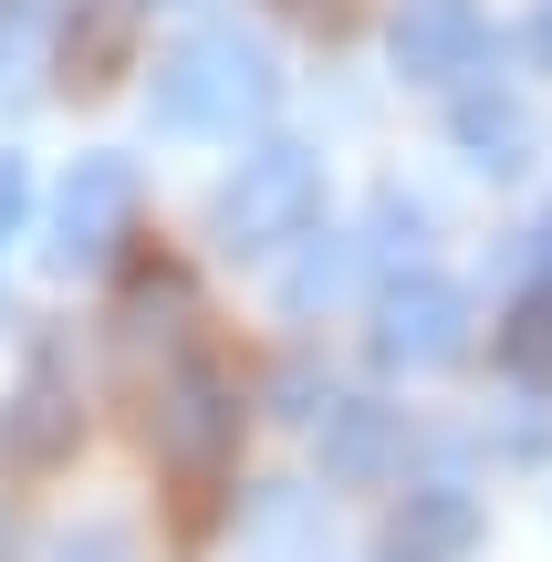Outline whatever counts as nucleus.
<instances>
[{"label":"nucleus","instance_id":"nucleus-1","mask_svg":"<svg viewBox=\"0 0 552 562\" xmlns=\"http://www.w3.org/2000/svg\"><path fill=\"white\" fill-rule=\"evenodd\" d=\"M313 209H324V157H313V146H292V136H271V146H250V157L229 167V188H219V209H209V229H219L229 261H261V250L303 240Z\"/></svg>","mask_w":552,"mask_h":562},{"label":"nucleus","instance_id":"nucleus-2","mask_svg":"<svg viewBox=\"0 0 552 562\" xmlns=\"http://www.w3.org/2000/svg\"><path fill=\"white\" fill-rule=\"evenodd\" d=\"M271 104V63L250 53L240 32H188L178 53L157 63V94H146V115L167 125V136H209V125H240Z\"/></svg>","mask_w":552,"mask_h":562},{"label":"nucleus","instance_id":"nucleus-3","mask_svg":"<svg viewBox=\"0 0 552 562\" xmlns=\"http://www.w3.org/2000/svg\"><path fill=\"white\" fill-rule=\"evenodd\" d=\"M146 438H157V459L178 469V480H219V469L240 459V385H229L219 364H178V375L157 385Z\"/></svg>","mask_w":552,"mask_h":562},{"label":"nucleus","instance_id":"nucleus-4","mask_svg":"<svg viewBox=\"0 0 552 562\" xmlns=\"http://www.w3.org/2000/svg\"><path fill=\"white\" fill-rule=\"evenodd\" d=\"M125 220H136V167L125 157H74V178H63L53 199V271H104L125 250Z\"/></svg>","mask_w":552,"mask_h":562},{"label":"nucleus","instance_id":"nucleus-5","mask_svg":"<svg viewBox=\"0 0 552 562\" xmlns=\"http://www.w3.org/2000/svg\"><path fill=\"white\" fill-rule=\"evenodd\" d=\"M459 344H470V292H459V281H438V271L386 281V302H375V364L428 375V364H449Z\"/></svg>","mask_w":552,"mask_h":562},{"label":"nucleus","instance_id":"nucleus-6","mask_svg":"<svg viewBox=\"0 0 552 562\" xmlns=\"http://www.w3.org/2000/svg\"><path fill=\"white\" fill-rule=\"evenodd\" d=\"M386 53H396V74L449 83V74H470V63L491 53V21H480V0H407V11L386 21Z\"/></svg>","mask_w":552,"mask_h":562},{"label":"nucleus","instance_id":"nucleus-7","mask_svg":"<svg viewBox=\"0 0 552 562\" xmlns=\"http://www.w3.org/2000/svg\"><path fill=\"white\" fill-rule=\"evenodd\" d=\"M74 427H83V406H74V385H63V364H32V375L11 385V406H0V459H11L21 480H42V469L74 459Z\"/></svg>","mask_w":552,"mask_h":562},{"label":"nucleus","instance_id":"nucleus-8","mask_svg":"<svg viewBox=\"0 0 552 562\" xmlns=\"http://www.w3.org/2000/svg\"><path fill=\"white\" fill-rule=\"evenodd\" d=\"M480 542V501L470 490H407V510H396L386 531V562H459Z\"/></svg>","mask_w":552,"mask_h":562},{"label":"nucleus","instance_id":"nucleus-9","mask_svg":"<svg viewBox=\"0 0 552 562\" xmlns=\"http://www.w3.org/2000/svg\"><path fill=\"white\" fill-rule=\"evenodd\" d=\"M386 459H396V406H375V396L324 406V469L334 480H375Z\"/></svg>","mask_w":552,"mask_h":562},{"label":"nucleus","instance_id":"nucleus-10","mask_svg":"<svg viewBox=\"0 0 552 562\" xmlns=\"http://www.w3.org/2000/svg\"><path fill=\"white\" fill-rule=\"evenodd\" d=\"M459 146H470V167L511 178V167H532V115H521L511 94H470L459 104Z\"/></svg>","mask_w":552,"mask_h":562},{"label":"nucleus","instance_id":"nucleus-11","mask_svg":"<svg viewBox=\"0 0 552 562\" xmlns=\"http://www.w3.org/2000/svg\"><path fill=\"white\" fill-rule=\"evenodd\" d=\"M500 364L521 385H552V292H521L511 323H500Z\"/></svg>","mask_w":552,"mask_h":562},{"label":"nucleus","instance_id":"nucleus-12","mask_svg":"<svg viewBox=\"0 0 552 562\" xmlns=\"http://www.w3.org/2000/svg\"><path fill=\"white\" fill-rule=\"evenodd\" d=\"M115 63H125V11H115V0H94V11L63 32V74H74V83H104Z\"/></svg>","mask_w":552,"mask_h":562},{"label":"nucleus","instance_id":"nucleus-13","mask_svg":"<svg viewBox=\"0 0 552 562\" xmlns=\"http://www.w3.org/2000/svg\"><path fill=\"white\" fill-rule=\"evenodd\" d=\"M125 344H146V334H157V344H178V323H188V281L178 271H146L136 281V292H125Z\"/></svg>","mask_w":552,"mask_h":562},{"label":"nucleus","instance_id":"nucleus-14","mask_svg":"<svg viewBox=\"0 0 552 562\" xmlns=\"http://www.w3.org/2000/svg\"><path fill=\"white\" fill-rule=\"evenodd\" d=\"M345 271H354V250H345V240H334V250H313V261L282 281V302H292V313H324V302L345 292Z\"/></svg>","mask_w":552,"mask_h":562},{"label":"nucleus","instance_id":"nucleus-15","mask_svg":"<svg viewBox=\"0 0 552 562\" xmlns=\"http://www.w3.org/2000/svg\"><path fill=\"white\" fill-rule=\"evenodd\" d=\"M21 209H32V167H21V157H0V240L21 229Z\"/></svg>","mask_w":552,"mask_h":562},{"label":"nucleus","instance_id":"nucleus-16","mask_svg":"<svg viewBox=\"0 0 552 562\" xmlns=\"http://www.w3.org/2000/svg\"><path fill=\"white\" fill-rule=\"evenodd\" d=\"M53 562H125V531H83V542H63Z\"/></svg>","mask_w":552,"mask_h":562},{"label":"nucleus","instance_id":"nucleus-17","mask_svg":"<svg viewBox=\"0 0 552 562\" xmlns=\"http://www.w3.org/2000/svg\"><path fill=\"white\" fill-rule=\"evenodd\" d=\"M542 53H552V11H542Z\"/></svg>","mask_w":552,"mask_h":562},{"label":"nucleus","instance_id":"nucleus-18","mask_svg":"<svg viewBox=\"0 0 552 562\" xmlns=\"http://www.w3.org/2000/svg\"><path fill=\"white\" fill-rule=\"evenodd\" d=\"M0 542H11V521H0Z\"/></svg>","mask_w":552,"mask_h":562},{"label":"nucleus","instance_id":"nucleus-19","mask_svg":"<svg viewBox=\"0 0 552 562\" xmlns=\"http://www.w3.org/2000/svg\"><path fill=\"white\" fill-rule=\"evenodd\" d=\"M292 11H303V0H292Z\"/></svg>","mask_w":552,"mask_h":562}]
</instances>
